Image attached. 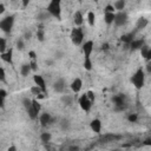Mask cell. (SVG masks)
I'll return each mask as SVG.
<instances>
[{
    "mask_svg": "<svg viewBox=\"0 0 151 151\" xmlns=\"http://www.w3.org/2000/svg\"><path fill=\"white\" fill-rule=\"evenodd\" d=\"M47 12L52 17L57 18L58 20L61 19V7H60V0H51V3L47 6Z\"/></svg>",
    "mask_w": 151,
    "mask_h": 151,
    "instance_id": "cell-1",
    "label": "cell"
},
{
    "mask_svg": "<svg viewBox=\"0 0 151 151\" xmlns=\"http://www.w3.org/2000/svg\"><path fill=\"white\" fill-rule=\"evenodd\" d=\"M144 79H145L144 71H143L142 69H138L137 71H136V73L132 76L131 82L135 85L136 89H142L143 86H144Z\"/></svg>",
    "mask_w": 151,
    "mask_h": 151,
    "instance_id": "cell-2",
    "label": "cell"
},
{
    "mask_svg": "<svg viewBox=\"0 0 151 151\" xmlns=\"http://www.w3.org/2000/svg\"><path fill=\"white\" fill-rule=\"evenodd\" d=\"M13 24H14V17L8 16L0 21V28H1L5 33H10L13 27Z\"/></svg>",
    "mask_w": 151,
    "mask_h": 151,
    "instance_id": "cell-3",
    "label": "cell"
},
{
    "mask_svg": "<svg viewBox=\"0 0 151 151\" xmlns=\"http://www.w3.org/2000/svg\"><path fill=\"white\" fill-rule=\"evenodd\" d=\"M84 39V33L82 31V28H73L71 32V40L75 45H80L82 41Z\"/></svg>",
    "mask_w": 151,
    "mask_h": 151,
    "instance_id": "cell-4",
    "label": "cell"
},
{
    "mask_svg": "<svg viewBox=\"0 0 151 151\" xmlns=\"http://www.w3.org/2000/svg\"><path fill=\"white\" fill-rule=\"evenodd\" d=\"M79 102V105H80V107L85 111V112H89L91 110V106H92V100L89 99L88 95H83L80 96V98L78 99Z\"/></svg>",
    "mask_w": 151,
    "mask_h": 151,
    "instance_id": "cell-5",
    "label": "cell"
},
{
    "mask_svg": "<svg viewBox=\"0 0 151 151\" xmlns=\"http://www.w3.org/2000/svg\"><path fill=\"white\" fill-rule=\"evenodd\" d=\"M112 102L114 104V111H123L124 110V96H113Z\"/></svg>",
    "mask_w": 151,
    "mask_h": 151,
    "instance_id": "cell-6",
    "label": "cell"
},
{
    "mask_svg": "<svg viewBox=\"0 0 151 151\" xmlns=\"http://www.w3.org/2000/svg\"><path fill=\"white\" fill-rule=\"evenodd\" d=\"M126 21H127V14L125 12L119 11L116 14V17H114V21H113V23L116 24L117 26H123V25L126 24Z\"/></svg>",
    "mask_w": 151,
    "mask_h": 151,
    "instance_id": "cell-7",
    "label": "cell"
},
{
    "mask_svg": "<svg viewBox=\"0 0 151 151\" xmlns=\"http://www.w3.org/2000/svg\"><path fill=\"white\" fill-rule=\"evenodd\" d=\"M39 120H40V124H41V126H47L48 124H51L52 122H53V119H52V117H51V114L50 113H42L41 116H40V118H39Z\"/></svg>",
    "mask_w": 151,
    "mask_h": 151,
    "instance_id": "cell-8",
    "label": "cell"
},
{
    "mask_svg": "<svg viewBox=\"0 0 151 151\" xmlns=\"http://www.w3.org/2000/svg\"><path fill=\"white\" fill-rule=\"evenodd\" d=\"M92 50H93V41L92 40L86 41L84 44V46H83V52L85 54V58H90V54L92 52Z\"/></svg>",
    "mask_w": 151,
    "mask_h": 151,
    "instance_id": "cell-9",
    "label": "cell"
},
{
    "mask_svg": "<svg viewBox=\"0 0 151 151\" xmlns=\"http://www.w3.org/2000/svg\"><path fill=\"white\" fill-rule=\"evenodd\" d=\"M33 80L35 83V85H38L39 88L42 90V92H46V85H45V80H44V78H42L41 76H38V75H35L33 76Z\"/></svg>",
    "mask_w": 151,
    "mask_h": 151,
    "instance_id": "cell-10",
    "label": "cell"
},
{
    "mask_svg": "<svg viewBox=\"0 0 151 151\" xmlns=\"http://www.w3.org/2000/svg\"><path fill=\"white\" fill-rule=\"evenodd\" d=\"M82 86H83V82H82V79L76 78L75 80L72 82V84H71V89H72V91H73L75 93H78L79 91L82 90Z\"/></svg>",
    "mask_w": 151,
    "mask_h": 151,
    "instance_id": "cell-11",
    "label": "cell"
},
{
    "mask_svg": "<svg viewBox=\"0 0 151 151\" xmlns=\"http://www.w3.org/2000/svg\"><path fill=\"white\" fill-rule=\"evenodd\" d=\"M144 45H145V42L143 39H135L130 44V48L132 50V51H135V50H141Z\"/></svg>",
    "mask_w": 151,
    "mask_h": 151,
    "instance_id": "cell-12",
    "label": "cell"
},
{
    "mask_svg": "<svg viewBox=\"0 0 151 151\" xmlns=\"http://www.w3.org/2000/svg\"><path fill=\"white\" fill-rule=\"evenodd\" d=\"M53 89H54V91H57V92H63L64 90H65V80L64 79H58L54 84H53Z\"/></svg>",
    "mask_w": 151,
    "mask_h": 151,
    "instance_id": "cell-13",
    "label": "cell"
},
{
    "mask_svg": "<svg viewBox=\"0 0 151 151\" xmlns=\"http://www.w3.org/2000/svg\"><path fill=\"white\" fill-rule=\"evenodd\" d=\"M91 129H92L93 132L99 133L100 130H102V123H100V120L99 119H93L91 122Z\"/></svg>",
    "mask_w": 151,
    "mask_h": 151,
    "instance_id": "cell-14",
    "label": "cell"
},
{
    "mask_svg": "<svg viewBox=\"0 0 151 151\" xmlns=\"http://www.w3.org/2000/svg\"><path fill=\"white\" fill-rule=\"evenodd\" d=\"M120 40L125 42L126 45H130L131 42L135 40V33H127V34H123L120 37Z\"/></svg>",
    "mask_w": 151,
    "mask_h": 151,
    "instance_id": "cell-15",
    "label": "cell"
},
{
    "mask_svg": "<svg viewBox=\"0 0 151 151\" xmlns=\"http://www.w3.org/2000/svg\"><path fill=\"white\" fill-rule=\"evenodd\" d=\"M12 54H13V50H12V48H10L7 52L1 53V59H3L4 61H6V63L13 64V61H12Z\"/></svg>",
    "mask_w": 151,
    "mask_h": 151,
    "instance_id": "cell-16",
    "label": "cell"
},
{
    "mask_svg": "<svg viewBox=\"0 0 151 151\" xmlns=\"http://www.w3.org/2000/svg\"><path fill=\"white\" fill-rule=\"evenodd\" d=\"M148 24H149L148 19H145V18H139V19L137 20L136 27H137V30H143V28H145V27H146Z\"/></svg>",
    "mask_w": 151,
    "mask_h": 151,
    "instance_id": "cell-17",
    "label": "cell"
},
{
    "mask_svg": "<svg viewBox=\"0 0 151 151\" xmlns=\"http://www.w3.org/2000/svg\"><path fill=\"white\" fill-rule=\"evenodd\" d=\"M31 65L30 64H24L23 66H21V69H20V73H21V76H24V77H26V76H28V73L31 72Z\"/></svg>",
    "mask_w": 151,
    "mask_h": 151,
    "instance_id": "cell-18",
    "label": "cell"
},
{
    "mask_svg": "<svg viewBox=\"0 0 151 151\" xmlns=\"http://www.w3.org/2000/svg\"><path fill=\"white\" fill-rule=\"evenodd\" d=\"M73 19H75V24H76L77 26H80V25L83 24V14L79 12V11L75 13Z\"/></svg>",
    "mask_w": 151,
    "mask_h": 151,
    "instance_id": "cell-19",
    "label": "cell"
},
{
    "mask_svg": "<svg viewBox=\"0 0 151 151\" xmlns=\"http://www.w3.org/2000/svg\"><path fill=\"white\" fill-rule=\"evenodd\" d=\"M61 102L65 105H67V106H71V105H72V103H73V98L71 97L70 95H64L61 97Z\"/></svg>",
    "mask_w": 151,
    "mask_h": 151,
    "instance_id": "cell-20",
    "label": "cell"
},
{
    "mask_svg": "<svg viewBox=\"0 0 151 151\" xmlns=\"http://www.w3.org/2000/svg\"><path fill=\"white\" fill-rule=\"evenodd\" d=\"M114 17H116V14H114V13H105V17H104L105 23H106L107 25L112 24L113 21H114Z\"/></svg>",
    "mask_w": 151,
    "mask_h": 151,
    "instance_id": "cell-21",
    "label": "cell"
},
{
    "mask_svg": "<svg viewBox=\"0 0 151 151\" xmlns=\"http://www.w3.org/2000/svg\"><path fill=\"white\" fill-rule=\"evenodd\" d=\"M40 139H41V142H44V143H48L50 141H51V133L42 132L41 136H40Z\"/></svg>",
    "mask_w": 151,
    "mask_h": 151,
    "instance_id": "cell-22",
    "label": "cell"
},
{
    "mask_svg": "<svg viewBox=\"0 0 151 151\" xmlns=\"http://www.w3.org/2000/svg\"><path fill=\"white\" fill-rule=\"evenodd\" d=\"M124 7H125V1H124V0H118V1H116V4H114V8L118 10V11L124 10Z\"/></svg>",
    "mask_w": 151,
    "mask_h": 151,
    "instance_id": "cell-23",
    "label": "cell"
},
{
    "mask_svg": "<svg viewBox=\"0 0 151 151\" xmlns=\"http://www.w3.org/2000/svg\"><path fill=\"white\" fill-rule=\"evenodd\" d=\"M60 127H61L63 131L69 130V129H70V122H69L67 119H63L61 123H60Z\"/></svg>",
    "mask_w": 151,
    "mask_h": 151,
    "instance_id": "cell-24",
    "label": "cell"
},
{
    "mask_svg": "<svg viewBox=\"0 0 151 151\" xmlns=\"http://www.w3.org/2000/svg\"><path fill=\"white\" fill-rule=\"evenodd\" d=\"M23 104H24V107H25L26 111H27V110H30L31 107H32V100L28 99V98H24L23 99Z\"/></svg>",
    "mask_w": 151,
    "mask_h": 151,
    "instance_id": "cell-25",
    "label": "cell"
},
{
    "mask_svg": "<svg viewBox=\"0 0 151 151\" xmlns=\"http://www.w3.org/2000/svg\"><path fill=\"white\" fill-rule=\"evenodd\" d=\"M95 19H96L95 13H93V12H89V14H88V20H89L90 26H95Z\"/></svg>",
    "mask_w": 151,
    "mask_h": 151,
    "instance_id": "cell-26",
    "label": "cell"
},
{
    "mask_svg": "<svg viewBox=\"0 0 151 151\" xmlns=\"http://www.w3.org/2000/svg\"><path fill=\"white\" fill-rule=\"evenodd\" d=\"M37 37H38L39 41H44V30H42V26L39 27V30L37 32Z\"/></svg>",
    "mask_w": 151,
    "mask_h": 151,
    "instance_id": "cell-27",
    "label": "cell"
},
{
    "mask_svg": "<svg viewBox=\"0 0 151 151\" xmlns=\"http://www.w3.org/2000/svg\"><path fill=\"white\" fill-rule=\"evenodd\" d=\"M32 106H33V109L35 110V112L39 113V111H40V104L38 103L37 99H33L32 100Z\"/></svg>",
    "mask_w": 151,
    "mask_h": 151,
    "instance_id": "cell-28",
    "label": "cell"
},
{
    "mask_svg": "<svg viewBox=\"0 0 151 151\" xmlns=\"http://www.w3.org/2000/svg\"><path fill=\"white\" fill-rule=\"evenodd\" d=\"M48 17H50V13L48 12H42V13H39L38 14L37 19L38 20H45V19H48Z\"/></svg>",
    "mask_w": 151,
    "mask_h": 151,
    "instance_id": "cell-29",
    "label": "cell"
},
{
    "mask_svg": "<svg viewBox=\"0 0 151 151\" xmlns=\"http://www.w3.org/2000/svg\"><path fill=\"white\" fill-rule=\"evenodd\" d=\"M84 67L88 70V71H91L92 69V63L90 60V58H85V61H84Z\"/></svg>",
    "mask_w": 151,
    "mask_h": 151,
    "instance_id": "cell-30",
    "label": "cell"
},
{
    "mask_svg": "<svg viewBox=\"0 0 151 151\" xmlns=\"http://www.w3.org/2000/svg\"><path fill=\"white\" fill-rule=\"evenodd\" d=\"M31 92L33 93V95H37V96H38V95H40V93L42 92V90L39 88L38 85H35V86H33V88L31 89Z\"/></svg>",
    "mask_w": 151,
    "mask_h": 151,
    "instance_id": "cell-31",
    "label": "cell"
},
{
    "mask_svg": "<svg viewBox=\"0 0 151 151\" xmlns=\"http://www.w3.org/2000/svg\"><path fill=\"white\" fill-rule=\"evenodd\" d=\"M105 139H107V142H112L114 139H119L120 138V136H114V135H106L105 137H103Z\"/></svg>",
    "mask_w": 151,
    "mask_h": 151,
    "instance_id": "cell-32",
    "label": "cell"
},
{
    "mask_svg": "<svg viewBox=\"0 0 151 151\" xmlns=\"http://www.w3.org/2000/svg\"><path fill=\"white\" fill-rule=\"evenodd\" d=\"M5 50H6V40H5V38H1L0 39V52L4 53Z\"/></svg>",
    "mask_w": 151,
    "mask_h": 151,
    "instance_id": "cell-33",
    "label": "cell"
},
{
    "mask_svg": "<svg viewBox=\"0 0 151 151\" xmlns=\"http://www.w3.org/2000/svg\"><path fill=\"white\" fill-rule=\"evenodd\" d=\"M149 50H150V48H148V46H146V45H144V46H143V47L141 48V53H142V57H144V58H145V57L148 56V52H149Z\"/></svg>",
    "mask_w": 151,
    "mask_h": 151,
    "instance_id": "cell-34",
    "label": "cell"
},
{
    "mask_svg": "<svg viewBox=\"0 0 151 151\" xmlns=\"http://www.w3.org/2000/svg\"><path fill=\"white\" fill-rule=\"evenodd\" d=\"M137 118H138V116H137V114H136V113L129 114V117H127L129 122H131V123H135V122H137Z\"/></svg>",
    "mask_w": 151,
    "mask_h": 151,
    "instance_id": "cell-35",
    "label": "cell"
},
{
    "mask_svg": "<svg viewBox=\"0 0 151 151\" xmlns=\"http://www.w3.org/2000/svg\"><path fill=\"white\" fill-rule=\"evenodd\" d=\"M17 47H18V50H24L25 45H24L23 39H18V40H17Z\"/></svg>",
    "mask_w": 151,
    "mask_h": 151,
    "instance_id": "cell-36",
    "label": "cell"
},
{
    "mask_svg": "<svg viewBox=\"0 0 151 151\" xmlns=\"http://www.w3.org/2000/svg\"><path fill=\"white\" fill-rule=\"evenodd\" d=\"M113 11H114V7L112 5H107L105 7V10H104L105 13H113Z\"/></svg>",
    "mask_w": 151,
    "mask_h": 151,
    "instance_id": "cell-37",
    "label": "cell"
},
{
    "mask_svg": "<svg viewBox=\"0 0 151 151\" xmlns=\"http://www.w3.org/2000/svg\"><path fill=\"white\" fill-rule=\"evenodd\" d=\"M31 69L33 70V71H37V69H38V65H37V63H35V59H32V61H31Z\"/></svg>",
    "mask_w": 151,
    "mask_h": 151,
    "instance_id": "cell-38",
    "label": "cell"
},
{
    "mask_svg": "<svg viewBox=\"0 0 151 151\" xmlns=\"http://www.w3.org/2000/svg\"><path fill=\"white\" fill-rule=\"evenodd\" d=\"M0 80L5 82V70L3 67H1V70H0Z\"/></svg>",
    "mask_w": 151,
    "mask_h": 151,
    "instance_id": "cell-39",
    "label": "cell"
},
{
    "mask_svg": "<svg viewBox=\"0 0 151 151\" xmlns=\"http://www.w3.org/2000/svg\"><path fill=\"white\" fill-rule=\"evenodd\" d=\"M86 95H88V97H89V99H90V100H92V102L95 100V93H93L92 91H89L88 93H86Z\"/></svg>",
    "mask_w": 151,
    "mask_h": 151,
    "instance_id": "cell-40",
    "label": "cell"
},
{
    "mask_svg": "<svg viewBox=\"0 0 151 151\" xmlns=\"http://www.w3.org/2000/svg\"><path fill=\"white\" fill-rule=\"evenodd\" d=\"M0 96H1V98H5V97H6V91H5L4 89L0 90Z\"/></svg>",
    "mask_w": 151,
    "mask_h": 151,
    "instance_id": "cell-41",
    "label": "cell"
},
{
    "mask_svg": "<svg viewBox=\"0 0 151 151\" xmlns=\"http://www.w3.org/2000/svg\"><path fill=\"white\" fill-rule=\"evenodd\" d=\"M146 71H148V73H151V61L148 63V65H146Z\"/></svg>",
    "mask_w": 151,
    "mask_h": 151,
    "instance_id": "cell-42",
    "label": "cell"
},
{
    "mask_svg": "<svg viewBox=\"0 0 151 151\" xmlns=\"http://www.w3.org/2000/svg\"><path fill=\"white\" fill-rule=\"evenodd\" d=\"M30 1H31V0H21V3H23V6L24 7H26L28 4H30Z\"/></svg>",
    "mask_w": 151,
    "mask_h": 151,
    "instance_id": "cell-43",
    "label": "cell"
},
{
    "mask_svg": "<svg viewBox=\"0 0 151 151\" xmlns=\"http://www.w3.org/2000/svg\"><path fill=\"white\" fill-rule=\"evenodd\" d=\"M102 50H104V51H107V50H109V44H106V42H105V44H103L102 45Z\"/></svg>",
    "mask_w": 151,
    "mask_h": 151,
    "instance_id": "cell-44",
    "label": "cell"
},
{
    "mask_svg": "<svg viewBox=\"0 0 151 151\" xmlns=\"http://www.w3.org/2000/svg\"><path fill=\"white\" fill-rule=\"evenodd\" d=\"M28 54H30L31 59H35V58H37V56H35V52H33V51H31V52L28 53Z\"/></svg>",
    "mask_w": 151,
    "mask_h": 151,
    "instance_id": "cell-45",
    "label": "cell"
},
{
    "mask_svg": "<svg viewBox=\"0 0 151 151\" xmlns=\"http://www.w3.org/2000/svg\"><path fill=\"white\" fill-rule=\"evenodd\" d=\"M145 59H146L148 61H150V60H151V50H149V52H148V56L145 57Z\"/></svg>",
    "mask_w": 151,
    "mask_h": 151,
    "instance_id": "cell-46",
    "label": "cell"
},
{
    "mask_svg": "<svg viewBox=\"0 0 151 151\" xmlns=\"http://www.w3.org/2000/svg\"><path fill=\"white\" fill-rule=\"evenodd\" d=\"M31 35H32L31 32H26V33H25V39H30V38H31Z\"/></svg>",
    "mask_w": 151,
    "mask_h": 151,
    "instance_id": "cell-47",
    "label": "cell"
},
{
    "mask_svg": "<svg viewBox=\"0 0 151 151\" xmlns=\"http://www.w3.org/2000/svg\"><path fill=\"white\" fill-rule=\"evenodd\" d=\"M5 12V6L4 4H0V13H4Z\"/></svg>",
    "mask_w": 151,
    "mask_h": 151,
    "instance_id": "cell-48",
    "label": "cell"
},
{
    "mask_svg": "<svg viewBox=\"0 0 151 151\" xmlns=\"http://www.w3.org/2000/svg\"><path fill=\"white\" fill-rule=\"evenodd\" d=\"M16 150H17L16 146H11V148H8V151H16Z\"/></svg>",
    "mask_w": 151,
    "mask_h": 151,
    "instance_id": "cell-49",
    "label": "cell"
},
{
    "mask_svg": "<svg viewBox=\"0 0 151 151\" xmlns=\"http://www.w3.org/2000/svg\"><path fill=\"white\" fill-rule=\"evenodd\" d=\"M44 97H45V96H44V95H41V93H40V95H38V98H39V99H41V98H44Z\"/></svg>",
    "mask_w": 151,
    "mask_h": 151,
    "instance_id": "cell-50",
    "label": "cell"
},
{
    "mask_svg": "<svg viewBox=\"0 0 151 151\" xmlns=\"http://www.w3.org/2000/svg\"><path fill=\"white\" fill-rule=\"evenodd\" d=\"M70 149H71V150H78V146H71Z\"/></svg>",
    "mask_w": 151,
    "mask_h": 151,
    "instance_id": "cell-51",
    "label": "cell"
},
{
    "mask_svg": "<svg viewBox=\"0 0 151 151\" xmlns=\"http://www.w3.org/2000/svg\"><path fill=\"white\" fill-rule=\"evenodd\" d=\"M93 1H98V0H93Z\"/></svg>",
    "mask_w": 151,
    "mask_h": 151,
    "instance_id": "cell-52",
    "label": "cell"
},
{
    "mask_svg": "<svg viewBox=\"0 0 151 151\" xmlns=\"http://www.w3.org/2000/svg\"><path fill=\"white\" fill-rule=\"evenodd\" d=\"M78 1H79V3H80V1H82V0H78Z\"/></svg>",
    "mask_w": 151,
    "mask_h": 151,
    "instance_id": "cell-53",
    "label": "cell"
}]
</instances>
